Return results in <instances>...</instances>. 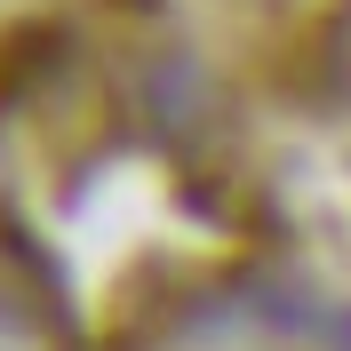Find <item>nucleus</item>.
I'll list each match as a JSON object with an SVG mask.
<instances>
[]
</instances>
